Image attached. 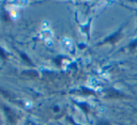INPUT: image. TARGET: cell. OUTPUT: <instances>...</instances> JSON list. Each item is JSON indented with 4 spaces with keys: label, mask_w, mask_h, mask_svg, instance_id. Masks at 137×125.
<instances>
[{
    "label": "cell",
    "mask_w": 137,
    "mask_h": 125,
    "mask_svg": "<svg viewBox=\"0 0 137 125\" xmlns=\"http://www.w3.org/2000/svg\"><path fill=\"white\" fill-rule=\"evenodd\" d=\"M60 47L65 52H70L74 47L73 41L69 37H63L60 41Z\"/></svg>",
    "instance_id": "obj_1"
},
{
    "label": "cell",
    "mask_w": 137,
    "mask_h": 125,
    "mask_svg": "<svg viewBox=\"0 0 137 125\" xmlns=\"http://www.w3.org/2000/svg\"><path fill=\"white\" fill-rule=\"evenodd\" d=\"M40 38L45 42V43L48 46L54 45V41H53V32L51 31V29L48 30H41L40 32Z\"/></svg>",
    "instance_id": "obj_2"
},
{
    "label": "cell",
    "mask_w": 137,
    "mask_h": 125,
    "mask_svg": "<svg viewBox=\"0 0 137 125\" xmlns=\"http://www.w3.org/2000/svg\"><path fill=\"white\" fill-rule=\"evenodd\" d=\"M50 29V24L48 21H43L41 24V30H48Z\"/></svg>",
    "instance_id": "obj_3"
},
{
    "label": "cell",
    "mask_w": 137,
    "mask_h": 125,
    "mask_svg": "<svg viewBox=\"0 0 137 125\" xmlns=\"http://www.w3.org/2000/svg\"><path fill=\"white\" fill-rule=\"evenodd\" d=\"M11 17L13 20H16L17 18H18V13H17V11H15V10H11Z\"/></svg>",
    "instance_id": "obj_4"
}]
</instances>
